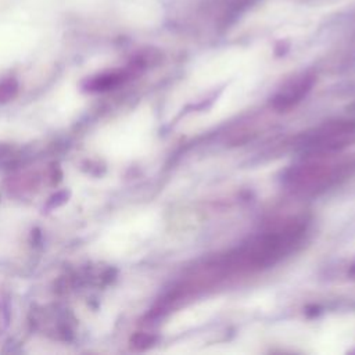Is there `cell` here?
Masks as SVG:
<instances>
[{"label":"cell","mask_w":355,"mask_h":355,"mask_svg":"<svg viewBox=\"0 0 355 355\" xmlns=\"http://www.w3.org/2000/svg\"><path fill=\"white\" fill-rule=\"evenodd\" d=\"M355 136V121H333L305 133L300 147L308 157L331 155L340 151Z\"/></svg>","instance_id":"obj_3"},{"label":"cell","mask_w":355,"mask_h":355,"mask_svg":"<svg viewBox=\"0 0 355 355\" xmlns=\"http://www.w3.org/2000/svg\"><path fill=\"white\" fill-rule=\"evenodd\" d=\"M17 92V83L14 79H7L0 83V101H7L14 97Z\"/></svg>","instance_id":"obj_6"},{"label":"cell","mask_w":355,"mask_h":355,"mask_svg":"<svg viewBox=\"0 0 355 355\" xmlns=\"http://www.w3.org/2000/svg\"><path fill=\"white\" fill-rule=\"evenodd\" d=\"M126 75H128L126 71H114V72L103 73L90 79L87 83V87L90 90H107L110 87L119 85L126 78Z\"/></svg>","instance_id":"obj_5"},{"label":"cell","mask_w":355,"mask_h":355,"mask_svg":"<svg viewBox=\"0 0 355 355\" xmlns=\"http://www.w3.org/2000/svg\"><path fill=\"white\" fill-rule=\"evenodd\" d=\"M324 157H313L318 159L288 169L284 175L286 186L300 194H318L344 180L355 168L351 159L331 161Z\"/></svg>","instance_id":"obj_2"},{"label":"cell","mask_w":355,"mask_h":355,"mask_svg":"<svg viewBox=\"0 0 355 355\" xmlns=\"http://www.w3.org/2000/svg\"><path fill=\"white\" fill-rule=\"evenodd\" d=\"M313 86V78L309 75H301L287 82L273 97V107L277 110H288L298 104Z\"/></svg>","instance_id":"obj_4"},{"label":"cell","mask_w":355,"mask_h":355,"mask_svg":"<svg viewBox=\"0 0 355 355\" xmlns=\"http://www.w3.org/2000/svg\"><path fill=\"white\" fill-rule=\"evenodd\" d=\"M305 233V220H284L254 236L247 243L196 265L182 277L178 287L168 295L166 302H175L183 297L219 286L229 279L270 268L295 251L301 245Z\"/></svg>","instance_id":"obj_1"}]
</instances>
